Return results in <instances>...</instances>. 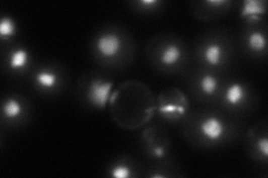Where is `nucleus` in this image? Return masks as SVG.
<instances>
[{
	"instance_id": "nucleus-1",
	"label": "nucleus",
	"mask_w": 268,
	"mask_h": 178,
	"mask_svg": "<svg viewBox=\"0 0 268 178\" xmlns=\"http://www.w3.org/2000/svg\"><path fill=\"white\" fill-rule=\"evenodd\" d=\"M112 86L111 81H93L89 88L90 102L97 108H104L110 101Z\"/></svg>"
},
{
	"instance_id": "nucleus-2",
	"label": "nucleus",
	"mask_w": 268,
	"mask_h": 178,
	"mask_svg": "<svg viewBox=\"0 0 268 178\" xmlns=\"http://www.w3.org/2000/svg\"><path fill=\"white\" fill-rule=\"evenodd\" d=\"M121 39L115 34L103 35L97 39L96 48L100 54L105 58H113L121 50Z\"/></svg>"
},
{
	"instance_id": "nucleus-3",
	"label": "nucleus",
	"mask_w": 268,
	"mask_h": 178,
	"mask_svg": "<svg viewBox=\"0 0 268 178\" xmlns=\"http://www.w3.org/2000/svg\"><path fill=\"white\" fill-rule=\"evenodd\" d=\"M200 132L206 139L216 141L224 136L225 125L218 117L210 116L200 124Z\"/></svg>"
},
{
	"instance_id": "nucleus-4",
	"label": "nucleus",
	"mask_w": 268,
	"mask_h": 178,
	"mask_svg": "<svg viewBox=\"0 0 268 178\" xmlns=\"http://www.w3.org/2000/svg\"><path fill=\"white\" fill-rule=\"evenodd\" d=\"M265 2L262 0H246L241 8L240 16L245 18L258 20L265 14Z\"/></svg>"
},
{
	"instance_id": "nucleus-5",
	"label": "nucleus",
	"mask_w": 268,
	"mask_h": 178,
	"mask_svg": "<svg viewBox=\"0 0 268 178\" xmlns=\"http://www.w3.org/2000/svg\"><path fill=\"white\" fill-rule=\"evenodd\" d=\"M244 98H245V89L238 82L233 83V85L229 86L225 94L226 102L228 103L230 106H237V105H239L244 101Z\"/></svg>"
},
{
	"instance_id": "nucleus-6",
	"label": "nucleus",
	"mask_w": 268,
	"mask_h": 178,
	"mask_svg": "<svg viewBox=\"0 0 268 178\" xmlns=\"http://www.w3.org/2000/svg\"><path fill=\"white\" fill-rule=\"evenodd\" d=\"M205 60L211 66H218L223 59V48L218 44H210L204 52Z\"/></svg>"
},
{
	"instance_id": "nucleus-7",
	"label": "nucleus",
	"mask_w": 268,
	"mask_h": 178,
	"mask_svg": "<svg viewBox=\"0 0 268 178\" xmlns=\"http://www.w3.org/2000/svg\"><path fill=\"white\" fill-rule=\"evenodd\" d=\"M29 61V54L23 48H18L10 55L9 66L12 69H22L27 66Z\"/></svg>"
},
{
	"instance_id": "nucleus-8",
	"label": "nucleus",
	"mask_w": 268,
	"mask_h": 178,
	"mask_svg": "<svg viewBox=\"0 0 268 178\" xmlns=\"http://www.w3.org/2000/svg\"><path fill=\"white\" fill-rule=\"evenodd\" d=\"M180 58H181V50H180L179 47L176 45H169L162 52L161 61L164 65L172 66L176 65Z\"/></svg>"
},
{
	"instance_id": "nucleus-9",
	"label": "nucleus",
	"mask_w": 268,
	"mask_h": 178,
	"mask_svg": "<svg viewBox=\"0 0 268 178\" xmlns=\"http://www.w3.org/2000/svg\"><path fill=\"white\" fill-rule=\"evenodd\" d=\"M35 80L40 87L49 89L55 87L56 82H57V76H56L55 72L43 70L37 72V75L35 77Z\"/></svg>"
},
{
	"instance_id": "nucleus-10",
	"label": "nucleus",
	"mask_w": 268,
	"mask_h": 178,
	"mask_svg": "<svg viewBox=\"0 0 268 178\" xmlns=\"http://www.w3.org/2000/svg\"><path fill=\"white\" fill-rule=\"evenodd\" d=\"M3 111H4L5 116H6L7 118L15 119L18 116H20V114H22L23 112V107L17 99L10 98L5 102Z\"/></svg>"
},
{
	"instance_id": "nucleus-11",
	"label": "nucleus",
	"mask_w": 268,
	"mask_h": 178,
	"mask_svg": "<svg viewBox=\"0 0 268 178\" xmlns=\"http://www.w3.org/2000/svg\"><path fill=\"white\" fill-rule=\"evenodd\" d=\"M248 47L255 52H261L266 48V37L259 31H254L248 36Z\"/></svg>"
},
{
	"instance_id": "nucleus-12",
	"label": "nucleus",
	"mask_w": 268,
	"mask_h": 178,
	"mask_svg": "<svg viewBox=\"0 0 268 178\" xmlns=\"http://www.w3.org/2000/svg\"><path fill=\"white\" fill-rule=\"evenodd\" d=\"M16 34V25L13 18L4 17L0 22V37L2 39H9Z\"/></svg>"
},
{
	"instance_id": "nucleus-13",
	"label": "nucleus",
	"mask_w": 268,
	"mask_h": 178,
	"mask_svg": "<svg viewBox=\"0 0 268 178\" xmlns=\"http://www.w3.org/2000/svg\"><path fill=\"white\" fill-rule=\"evenodd\" d=\"M200 88L206 95H213L218 88L217 79L211 75H206L200 80Z\"/></svg>"
},
{
	"instance_id": "nucleus-14",
	"label": "nucleus",
	"mask_w": 268,
	"mask_h": 178,
	"mask_svg": "<svg viewBox=\"0 0 268 178\" xmlns=\"http://www.w3.org/2000/svg\"><path fill=\"white\" fill-rule=\"evenodd\" d=\"M111 175L116 178H127L131 176V169L128 168L126 165L120 164V165H116L115 167H113Z\"/></svg>"
},
{
	"instance_id": "nucleus-15",
	"label": "nucleus",
	"mask_w": 268,
	"mask_h": 178,
	"mask_svg": "<svg viewBox=\"0 0 268 178\" xmlns=\"http://www.w3.org/2000/svg\"><path fill=\"white\" fill-rule=\"evenodd\" d=\"M160 113L162 114H173V113H179V114H183L184 113V107L182 106H178V105L176 104H164V105H161L159 108Z\"/></svg>"
},
{
	"instance_id": "nucleus-16",
	"label": "nucleus",
	"mask_w": 268,
	"mask_h": 178,
	"mask_svg": "<svg viewBox=\"0 0 268 178\" xmlns=\"http://www.w3.org/2000/svg\"><path fill=\"white\" fill-rule=\"evenodd\" d=\"M258 150H259V153L262 155V157H264V158H266V157L268 156V140L266 137H264L262 139H260L258 141Z\"/></svg>"
},
{
	"instance_id": "nucleus-17",
	"label": "nucleus",
	"mask_w": 268,
	"mask_h": 178,
	"mask_svg": "<svg viewBox=\"0 0 268 178\" xmlns=\"http://www.w3.org/2000/svg\"><path fill=\"white\" fill-rule=\"evenodd\" d=\"M153 154L158 156V157H161L163 155V149L161 147H157V148H154L153 150Z\"/></svg>"
}]
</instances>
